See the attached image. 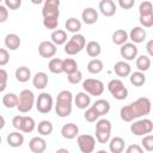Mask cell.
<instances>
[{"label":"cell","instance_id":"6da1fadb","mask_svg":"<svg viewBox=\"0 0 153 153\" xmlns=\"http://www.w3.org/2000/svg\"><path fill=\"white\" fill-rule=\"evenodd\" d=\"M151 100L147 97H140L136 100L124 105L120 110V116L124 122H131L151 112Z\"/></svg>","mask_w":153,"mask_h":153},{"label":"cell","instance_id":"7a4b0ae2","mask_svg":"<svg viewBox=\"0 0 153 153\" xmlns=\"http://www.w3.org/2000/svg\"><path fill=\"white\" fill-rule=\"evenodd\" d=\"M73 94L68 90H62L59 92L56 97V103H55V112L60 117H67L72 114L73 109Z\"/></svg>","mask_w":153,"mask_h":153},{"label":"cell","instance_id":"3957f363","mask_svg":"<svg viewBox=\"0 0 153 153\" xmlns=\"http://www.w3.org/2000/svg\"><path fill=\"white\" fill-rule=\"evenodd\" d=\"M86 45V38L81 33H75L73 35L65 44V53L67 55H76L79 54Z\"/></svg>","mask_w":153,"mask_h":153},{"label":"cell","instance_id":"277c9868","mask_svg":"<svg viewBox=\"0 0 153 153\" xmlns=\"http://www.w3.org/2000/svg\"><path fill=\"white\" fill-rule=\"evenodd\" d=\"M111 137V122L106 118H100L96 123V140L99 143L109 142Z\"/></svg>","mask_w":153,"mask_h":153},{"label":"cell","instance_id":"5b68a950","mask_svg":"<svg viewBox=\"0 0 153 153\" xmlns=\"http://www.w3.org/2000/svg\"><path fill=\"white\" fill-rule=\"evenodd\" d=\"M35 104V94L31 90H23L18 96V104L17 109L22 114H26L31 111Z\"/></svg>","mask_w":153,"mask_h":153},{"label":"cell","instance_id":"8992f818","mask_svg":"<svg viewBox=\"0 0 153 153\" xmlns=\"http://www.w3.org/2000/svg\"><path fill=\"white\" fill-rule=\"evenodd\" d=\"M12 124L16 129H18L22 133H31L33 131V129L36 128V123L35 120L30 116H22V115H17L12 118Z\"/></svg>","mask_w":153,"mask_h":153},{"label":"cell","instance_id":"52a82bcc","mask_svg":"<svg viewBox=\"0 0 153 153\" xmlns=\"http://www.w3.org/2000/svg\"><path fill=\"white\" fill-rule=\"evenodd\" d=\"M108 90L111 93V96L117 100H124L128 97V88L120 79L110 80L108 82Z\"/></svg>","mask_w":153,"mask_h":153},{"label":"cell","instance_id":"ba28073f","mask_svg":"<svg viewBox=\"0 0 153 153\" xmlns=\"http://www.w3.org/2000/svg\"><path fill=\"white\" fill-rule=\"evenodd\" d=\"M152 130H153V122L149 118H141V120L134 121L130 124V131L136 136L148 135L151 134Z\"/></svg>","mask_w":153,"mask_h":153},{"label":"cell","instance_id":"9c48e42d","mask_svg":"<svg viewBox=\"0 0 153 153\" xmlns=\"http://www.w3.org/2000/svg\"><path fill=\"white\" fill-rule=\"evenodd\" d=\"M82 88L90 96H100L104 92V84L99 79L88 78L82 81Z\"/></svg>","mask_w":153,"mask_h":153},{"label":"cell","instance_id":"30bf717a","mask_svg":"<svg viewBox=\"0 0 153 153\" xmlns=\"http://www.w3.org/2000/svg\"><path fill=\"white\" fill-rule=\"evenodd\" d=\"M36 109L41 114H48L53 109V97L48 92H42L36 99Z\"/></svg>","mask_w":153,"mask_h":153},{"label":"cell","instance_id":"8fae6325","mask_svg":"<svg viewBox=\"0 0 153 153\" xmlns=\"http://www.w3.org/2000/svg\"><path fill=\"white\" fill-rule=\"evenodd\" d=\"M76 143L81 153H92L96 146V139L90 134H81L76 136Z\"/></svg>","mask_w":153,"mask_h":153},{"label":"cell","instance_id":"7c38bea8","mask_svg":"<svg viewBox=\"0 0 153 153\" xmlns=\"http://www.w3.org/2000/svg\"><path fill=\"white\" fill-rule=\"evenodd\" d=\"M60 0H45L43 8H42V16L43 18H56L60 17Z\"/></svg>","mask_w":153,"mask_h":153},{"label":"cell","instance_id":"4fadbf2b","mask_svg":"<svg viewBox=\"0 0 153 153\" xmlns=\"http://www.w3.org/2000/svg\"><path fill=\"white\" fill-rule=\"evenodd\" d=\"M56 51L57 48L51 41H42L38 45V54L43 59H53Z\"/></svg>","mask_w":153,"mask_h":153},{"label":"cell","instance_id":"5bb4252c","mask_svg":"<svg viewBox=\"0 0 153 153\" xmlns=\"http://www.w3.org/2000/svg\"><path fill=\"white\" fill-rule=\"evenodd\" d=\"M121 56L127 61H133L137 56V47L134 43H124L120 49Z\"/></svg>","mask_w":153,"mask_h":153},{"label":"cell","instance_id":"9a60e30c","mask_svg":"<svg viewBox=\"0 0 153 153\" xmlns=\"http://www.w3.org/2000/svg\"><path fill=\"white\" fill-rule=\"evenodd\" d=\"M29 148L32 153H43L47 149V142L42 136H35L29 141Z\"/></svg>","mask_w":153,"mask_h":153},{"label":"cell","instance_id":"2e32d148","mask_svg":"<svg viewBox=\"0 0 153 153\" xmlns=\"http://www.w3.org/2000/svg\"><path fill=\"white\" fill-rule=\"evenodd\" d=\"M61 135L67 140L75 139L79 135V127L75 123H72V122L71 123H66L61 128Z\"/></svg>","mask_w":153,"mask_h":153},{"label":"cell","instance_id":"e0dca14e","mask_svg":"<svg viewBox=\"0 0 153 153\" xmlns=\"http://www.w3.org/2000/svg\"><path fill=\"white\" fill-rule=\"evenodd\" d=\"M98 7L100 13L105 17H112L116 13V4L112 0H102Z\"/></svg>","mask_w":153,"mask_h":153},{"label":"cell","instance_id":"ac0fdd59","mask_svg":"<svg viewBox=\"0 0 153 153\" xmlns=\"http://www.w3.org/2000/svg\"><path fill=\"white\" fill-rule=\"evenodd\" d=\"M146 36H147V33H146L145 29L141 26H134L130 30V32L128 33V38H130L134 44L142 43L146 39Z\"/></svg>","mask_w":153,"mask_h":153},{"label":"cell","instance_id":"d6986e66","mask_svg":"<svg viewBox=\"0 0 153 153\" xmlns=\"http://www.w3.org/2000/svg\"><path fill=\"white\" fill-rule=\"evenodd\" d=\"M81 19L85 24L92 25L98 20V12L93 7H86L81 12Z\"/></svg>","mask_w":153,"mask_h":153},{"label":"cell","instance_id":"ffe728a7","mask_svg":"<svg viewBox=\"0 0 153 153\" xmlns=\"http://www.w3.org/2000/svg\"><path fill=\"white\" fill-rule=\"evenodd\" d=\"M74 103L76 108L81 110H86L91 104V97L86 92H78L76 96L74 97Z\"/></svg>","mask_w":153,"mask_h":153},{"label":"cell","instance_id":"44dd1931","mask_svg":"<svg viewBox=\"0 0 153 153\" xmlns=\"http://www.w3.org/2000/svg\"><path fill=\"white\" fill-rule=\"evenodd\" d=\"M5 47L10 50H17L19 47H20V43H22V39L20 37L17 35V33H8L5 36Z\"/></svg>","mask_w":153,"mask_h":153},{"label":"cell","instance_id":"7402d4cb","mask_svg":"<svg viewBox=\"0 0 153 153\" xmlns=\"http://www.w3.org/2000/svg\"><path fill=\"white\" fill-rule=\"evenodd\" d=\"M114 71H115L117 76L126 78L131 73V67L126 61H117L115 63V66H114Z\"/></svg>","mask_w":153,"mask_h":153},{"label":"cell","instance_id":"603a6c76","mask_svg":"<svg viewBox=\"0 0 153 153\" xmlns=\"http://www.w3.org/2000/svg\"><path fill=\"white\" fill-rule=\"evenodd\" d=\"M6 141H7L8 146H11L13 148H17V147H20L24 143V135L20 131H12L7 135Z\"/></svg>","mask_w":153,"mask_h":153},{"label":"cell","instance_id":"cb8c5ba5","mask_svg":"<svg viewBox=\"0 0 153 153\" xmlns=\"http://www.w3.org/2000/svg\"><path fill=\"white\" fill-rule=\"evenodd\" d=\"M126 142L121 136H115L109 140V149L111 153H122L124 151Z\"/></svg>","mask_w":153,"mask_h":153},{"label":"cell","instance_id":"d4e9b609","mask_svg":"<svg viewBox=\"0 0 153 153\" xmlns=\"http://www.w3.org/2000/svg\"><path fill=\"white\" fill-rule=\"evenodd\" d=\"M32 84L37 90H43L48 85V75L44 72H37L32 76Z\"/></svg>","mask_w":153,"mask_h":153},{"label":"cell","instance_id":"484cf974","mask_svg":"<svg viewBox=\"0 0 153 153\" xmlns=\"http://www.w3.org/2000/svg\"><path fill=\"white\" fill-rule=\"evenodd\" d=\"M50 38H51V42L55 44V45H62V44H66L67 42V32L65 30H61V29H56L51 32L50 35Z\"/></svg>","mask_w":153,"mask_h":153},{"label":"cell","instance_id":"4316f807","mask_svg":"<svg viewBox=\"0 0 153 153\" xmlns=\"http://www.w3.org/2000/svg\"><path fill=\"white\" fill-rule=\"evenodd\" d=\"M31 78V71L26 66H20L16 69V79L19 82H26Z\"/></svg>","mask_w":153,"mask_h":153},{"label":"cell","instance_id":"83f0119b","mask_svg":"<svg viewBox=\"0 0 153 153\" xmlns=\"http://www.w3.org/2000/svg\"><path fill=\"white\" fill-rule=\"evenodd\" d=\"M96 111L98 112L99 116H103V115H106L109 111H110V103L106 100V99H97L93 105H92Z\"/></svg>","mask_w":153,"mask_h":153},{"label":"cell","instance_id":"f1b7e54d","mask_svg":"<svg viewBox=\"0 0 153 153\" xmlns=\"http://www.w3.org/2000/svg\"><path fill=\"white\" fill-rule=\"evenodd\" d=\"M65 26H66V29H67L68 32H72L73 35H75V33H78V32L80 31V29H81V22H80L79 19L74 18V17H71V18H68V19L66 20Z\"/></svg>","mask_w":153,"mask_h":153},{"label":"cell","instance_id":"f546056e","mask_svg":"<svg viewBox=\"0 0 153 153\" xmlns=\"http://www.w3.org/2000/svg\"><path fill=\"white\" fill-rule=\"evenodd\" d=\"M128 41V32L123 29H118L112 33V42L116 45H123Z\"/></svg>","mask_w":153,"mask_h":153},{"label":"cell","instance_id":"4dcf8cb0","mask_svg":"<svg viewBox=\"0 0 153 153\" xmlns=\"http://www.w3.org/2000/svg\"><path fill=\"white\" fill-rule=\"evenodd\" d=\"M85 47H86V53H87V55L91 56V57H93V59H96L97 56H99L100 53H102L100 44H99L98 42H96V41H90Z\"/></svg>","mask_w":153,"mask_h":153},{"label":"cell","instance_id":"1f68e13d","mask_svg":"<svg viewBox=\"0 0 153 153\" xmlns=\"http://www.w3.org/2000/svg\"><path fill=\"white\" fill-rule=\"evenodd\" d=\"M36 128H37L38 134H41L42 136H48V135H50V134L53 133V129H54L53 123H51L50 121H47V120L41 121V122L37 124Z\"/></svg>","mask_w":153,"mask_h":153},{"label":"cell","instance_id":"d6a6232c","mask_svg":"<svg viewBox=\"0 0 153 153\" xmlns=\"http://www.w3.org/2000/svg\"><path fill=\"white\" fill-rule=\"evenodd\" d=\"M78 71V63L72 57H67L65 60H62V72L66 73L67 75Z\"/></svg>","mask_w":153,"mask_h":153},{"label":"cell","instance_id":"836d02e7","mask_svg":"<svg viewBox=\"0 0 153 153\" xmlns=\"http://www.w3.org/2000/svg\"><path fill=\"white\" fill-rule=\"evenodd\" d=\"M135 65H136V68L139 69V72L143 73V72L149 69V67H151V59L147 55H140L139 57H136Z\"/></svg>","mask_w":153,"mask_h":153},{"label":"cell","instance_id":"e575fe53","mask_svg":"<svg viewBox=\"0 0 153 153\" xmlns=\"http://www.w3.org/2000/svg\"><path fill=\"white\" fill-rule=\"evenodd\" d=\"M148 16H153V5L151 1L146 0L139 5V17H148Z\"/></svg>","mask_w":153,"mask_h":153},{"label":"cell","instance_id":"d590c367","mask_svg":"<svg viewBox=\"0 0 153 153\" xmlns=\"http://www.w3.org/2000/svg\"><path fill=\"white\" fill-rule=\"evenodd\" d=\"M103 61L99 59H92L91 61H88L87 63V71L91 74H98L103 71Z\"/></svg>","mask_w":153,"mask_h":153},{"label":"cell","instance_id":"8d00e7d4","mask_svg":"<svg viewBox=\"0 0 153 153\" xmlns=\"http://www.w3.org/2000/svg\"><path fill=\"white\" fill-rule=\"evenodd\" d=\"M129 75H130L129 79H130L131 85H134L136 87H140L146 82V75L142 72H139V71L137 72H133Z\"/></svg>","mask_w":153,"mask_h":153},{"label":"cell","instance_id":"74e56055","mask_svg":"<svg viewBox=\"0 0 153 153\" xmlns=\"http://www.w3.org/2000/svg\"><path fill=\"white\" fill-rule=\"evenodd\" d=\"M2 104L7 108V109H12V108H17L18 104V96L16 93H6L2 97Z\"/></svg>","mask_w":153,"mask_h":153},{"label":"cell","instance_id":"f35d334b","mask_svg":"<svg viewBox=\"0 0 153 153\" xmlns=\"http://www.w3.org/2000/svg\"><path fill=\"white\" fill-rule=\"evenodd\" d=\"M48 68L51 73L54 74H60V73H63L62 72V60L59 59V57H53L50 59L49 63H48Z\"/></svg>","mask_w":153,"mask_h":153},{"label":"cell","instance_id":"ab89813d","mask_svg":"<svg viewBox=\"0 0 153 153\" xmlns=\"http://www.w3.org/2000/svg\"><path fill=\"white\" fill-rule=\"evenodd\" d=\"M99 117H100V116L98 115V112L96 111V109H94L92 105H90V106L86 109L85 114H84V118H85L87 122H90V123L98 121V118H99Z\"/></svg>","mask_w":153,"mask_h":153},{"label":"cell","instance_id":"60d3db41","mask_svg":"<svg viewBox=\"0 0 153 153\" xmlns=\"http://www.w3.org/2000/svg\"><path fill=\"white\" fill-rule=\"evenodd\" d=\"M141 143H142V149H146L147 152H152L153 151V135L152 134H148V135H145L143 139L141 140Z\"/></svg>","mask_w":153,"mask_h":153},{"label":"cell","instance_id":"b9f144b4","mask_svg":"<svg viewBox=\"0 0 153 153\" xmlns=\"http://www.w3.org/2000/svg\"><path fill=\"white\" fill-rule=\"evenodd\" d=\"M81 79H82V73H81L79 69L67 75V80H68V82H69V84H73V85L79 84V82L81 81Z\"/></svg>","mask_w":153,"mask_h":153},{"label":"cell","instance_id":"7bdbcfd3","mask_svg":"<svg viewBox=\"0 0 153 153\" xmlns=\"http://www.w3.org/2000/svg\"><path fill=\"white\" fill-rule=\"evenodd\" d=\"M43 25L45 29L48 30H56L57 25H59V19L56 18H43Z\"/></svg>","mask_w":153,"mask_h":153},{"label":"cell","instance_id":"ee69618b","mask_svg":"<svg viewBox=\"0 0 153 153\" xmlns=\"http://www.w3.org/2000/svg\"><path fill=\"white\" fill-rule=\"evenodd\" d=\"M7 79H8V74L4 68H0V92L5 91L6 86H7Z\"/></svg>","mask_w":153,"mask_h":153},{"label":"cell","instance_id":"f6af8a7d","mask_svg":"<svg viewBox=\"0 0 153 153\" xmlns=\"http://www.w3.org/2000/svg\"><path fill=\"white\" fill-rule=\"evenodd\" d=\"M10 61V54L8 50L5 48H0V67L6 66Z\"/></svg>","mask_w":153,"mask_h":153},{"label":"cell","instance_id":"bcb514c9","mask_svg":"<svg viewBox=\"0 0 153 153\" xmlns=\"http://www.w3.org/2000/svg\"><path fill=\"white\" fill-rule=\"evenodd\" d=\"M5 6L10 10H18L22 6L20 0H5Z\"/></svg>","mask_w":153,"mask_h":153},{"label":"cell","instance_id":"7dc6e473","mask_svg":"<svg viewBox=\"0 0 153 153\" xmlns=\"http://www.w3.org/2000/svg\"><path fill=\"white\" fill-rule=\"evenodd\" d=\"M139 22L143 27H151L153 25V16L148 17H139Z\"/></svg>","mask_w":153,"mask_h":153},{"label":"cell","instance_id":"c3c4849f","mask_svg":"<svg viewBox=\"0 0 153 153\" xmlns=\"http://www.w3.org/2000/svg\"><path fill=\"white\" fill-rule=\"evenodd\" d=\"M124 153H143V149H142V147L140 145L133 143V145H129L126 148V152Z\"/></svg>","mask_w":153,"mask_h":153},{"label":"cell","instance_id":"681fc988","mask_svg":"<svg viewBox=\"0 0 153 153\" xmlns=\"http://www.w3.org/2000/svg\"><path fill=\"white\" fill-rule=\"evenodd\" d=\"M134 0H118V6L123 10H130L134 6Z\"/></svg>","mask_w":153,"mask_h":153},{"label":"cell","instance_id":"f907efd6","mask_svg":"<svg viewBox=\"0 0 153 153\" xmlns=\"http://www.w3.org/2000/svg\"><path fill=\"white\" fill-rule=\"evenodd\" d=\"M8 18V10L5 5H0V23H5Z\"/></svg>","mask_w":153,"mask_h":153},{"label":"cell","instance_id":"816d5d0a","mask_svg":"<svg viewBox=\"0 0 153 153\" xmlns=\"http://www.w3.org/2000/svg\"><path fill=\"white\" fill-rule=\"evenodd\" d=\"M146 50H147V53H148V57H151V56H153V39H149L148 42H147V44H146Z\"/></svg>","mask_w":153,"mask_h":153},{"label":"cell","instance_id":"f5cc1de1","mask_svg":"<svg viewBox=\"0 0 153 153\" xmlns=\"http://www.w3.org/2000/svg\"><path fill=\"white\" fill-rule=\"evenodd\" d=\"M4 127H5V118L0 115V130H1Z\"/></svg>","mask_w":153,"mask_h":153},{"label":"cell","instance_id":"db71d44e","mask_svg":"<svg viewBox=\"0 0 153 153\" xmlns=\"http://www.w3.org/2000/svg\"><path fill=\"white\" fill-rule=\"evenodd\" d=\"M55 153H69V151L67 148H59Z\"/></svg>","mask_w":153,"mask_h":153},{"label":"cell","instance_id":"11a10c76","mask_svg":"<svg viewBox=\"0 0 153 153\" xmlns=\"http://www.w3.org/2000/svg\"><path fill=\"white\" fill-rule=\"evenodd\" d=\"M96 153H108V152H106L105 149H99V151H97Z\"/></svg>","mask_w":153,"mask_h":153},{"label":"cell","instance_id":"9f6ffc18","mask_svg":"<svg viewBox=\"0 0 153 153\" xmlns=\"http://www.w3.org/2000/svg\"><path fill=\"white\" fill-rule=\"evenodd\" d=\"M0 145H1V136H0Z\"/></svg>","mask_w":153,"mask_h":153},{"label":"cell","instance_id":"6f0895ef","mask_svg":"<svg viewBox=\"0 0 153 153\" xmlns=\"http://www.w3.org/2000/svg\"><path fill=\"white\" fill-rule=\"evenodd\" d=\"M0 5H1V1H0Z\"/></svg>","mask_w":153,"mask_h":153}]
</instances>
